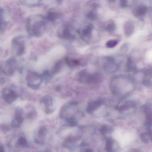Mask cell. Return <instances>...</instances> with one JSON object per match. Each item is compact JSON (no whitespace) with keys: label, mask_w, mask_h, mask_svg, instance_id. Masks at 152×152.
Wrapping results in <instances>:
<instances>
[{"label":"cell","mask_w":152,"mask_h":152,"mask_svg":"<svg viewBox=\"0 0 152 152\" xmlns=\"http://www.w3.org/2000/svg\"><path fill=\"white\" fill-rule=\"evenodd\" d=\"M67 123L71 126H75L77 125V122L74 118H71L66 119Z\"/></svg>","instance_id":"cell-22"},{"label":"cell","mask_w":152,"mask_h":152,"mask_svg":"<svg viewBox=\"0 0 152 152\" xmlns=\"http://www.w3.org/2000/svg\"><path fill=\"white\" fill-rule=\"evenodd\" d=\"M21 4L28 7L39 6L41 5V1H21Z\"/></svg>","instance_id":"cell-14"},{"label":"cell","mask_w":152,"mask_h":152,"mask_svg":"<svg viewBox=\"0 0 152 152\" xmlns=\"http://www.w3.org/2000/svg\"><path fill=\"white\" fill-rule=\"evenodd\" d=\"M18 67L17 61L13 58H9L5 62L3 68H1L3 73L7 75L14 74Z\"/></svg>","instance_id":"cell-6"},{"label":"cell","mask_w":152,"mask_h":152,"mask_svg":"<svg viewBox=\"0 0 152 152\" xmlns=\"http://www.w3.org/2000/svg\"><path fill=\"white\" fill-rule=\"evenodd\" d=\"M2 94L3 99L8 104L13 103L18 97V95L16 92L13 89L8 88L3 89Z\"/></svg>","instance_id":"cell-9"},{"label":"cell","mask_w":152,"mask_h":152,"mask_svg":"<svg viewBox=\"0 0 152 152\" xmlns=\"http://www.w3.org/2000/svg\"><path fill=\"white\" fill-rule=\"evenodd\" d=\"M12 48L14 53L18 56L24 54L26 50L25 40L22 36H17L13 39L12 41Z\"/></svg>","instance_id":"cell-5"},{"label":"cell","mask_w":152,"mask_h":152,"mask_svg":"<svg viewBox=\"0 0 152 152\" xmlns=\"http://www.w3.org/2000/svg\"><path fill=\"white\" fill-rule=\"evenodd\" d=\"M83 152H92V150L91 149H88Z\"/></svg>","instance_id":"cell-25"},{"label":"cell","mask_w":152,"mask_h":152,"mask_svg":"<svg viewBox=\"0 0 152 152\" xmlns=\"http://www.w3.org/2000/svg\"><path fill=\"white\" fill-rule=\"evenodd\" d=\"M87 17L91 20H94L97 19V17L95 13L93 12H90L87 14Z\"/></svg>","instance_id":"cell-23"},{"label":"cell","mask_w":152,"mask_h":152,"mask_svg":"<svg viewBox=\"0 0 152 152\" xmlns=\"http://www.w3.org/2000/svg\"><path fill=\"white\" fill-rule=\"evenodd\" d=\"M78 80L79 82L85 83H97L101 82L102 76L99 73L91 74L87 70L81 71L78 75Z\"/></svg>","instance_id":"cell-2"},{"label":"cell","mask_w":152,"mask_h":152,"mask_svg":"<svg viewBox=\"0 0 152 152\" xmlns=\"http://www.w3.org/2000/svg\"><path fill=\"white\" fill-rule=\"evenodd\" d=\"M17 145L21 147H26L28 145L27 140L25 137L21 136L19 137L18 140Z\"/></svg>","instance_id":"cell-19"},{"label":"cell","mask_w":152,"mask_h":152,"mask_svg":"<svg viewBox=\"0 0 152 152\" xmlns=\"http://www.w3.org/2000/svg\"><path fill=\"white\" fill-rule=\"evenodd\" d=\"M41 103L44 106L45 112L46 113L50 114L53 112L55 107L54 101L52 97L48 96L43 97L41 100Z\"/></svg>","instance_id":"cell-8"},{"label":"cell","mask_w":152,"mask_h":152,"mask_svg":"<svg viewBox=\"0 0 152 152\" xmlns=\"http://www.w3.org/2000/svg\"><path fill=\"white\" fill-rule=\"evenodd\" d=\"M147 12V7L145 6H138L136 10L135 14L136 16H141L145 15L146 14Z\"/></svg>","instance_id":"cell-17"},{"label":"cell","mask_w":152,"mask_h":152,"mask_svg":"<svg viewBox=\"0 0 152 152\" xmlns=\"http://www.w3.org/2000/svg\"><path fill=\"white\" fill-rule=\"evenodd\" d=\"M63 64L62 61H58L54 66V68H53L52 71V73L54 74H56L59 72L63 66Z\"/></svg>","instance_id":"cell-18"},{"label":"cell","mask_w":152,"mask_h":152,"mask_svg":"<svg viewBox=\"0 0 152 152\" xmlns=\"http://www.w3.org/2000/svg\"><path fill=\"white\" fill-rule=\"evenodd\" d=\"M23 121V117L22 110L17 109L15 113V117L13 122L12 126L14 127H18L20 126Z\"/></svg>","instance_id":"cell-11"},{"label":"cell","mask_w":152,"mask_h":152,"mask_svg":"<svg viewBox=\"0 0 152 152\" xmlns=\"http://www.w3.org/2000/svg\"><path fill=\"white\" fill-rule=\"evenodd\" d=\"M100 100H96L90 102L87 107V112L88 113H92L95 109H96L100 105Z\"/></svg>","instance_id":"cell-15"},{"label":"cell","mask_w":152,"mask_h":152,"mask_svg":"<svg viewBox=\"0 0 152 152\" xmlns=\"http://www.w3.org/2000/svg\"><path fill=\"white\" fill-rule=\"evenodd\" d=\"M93 28V25L91 23H88L83 26L80 28L78 31V33L83 40L87 41L91 37Z\"/></svg>","instance_id":"cell-7"},{"label":"cell","mask_w":152,"mask_h":152,"mask_svg":"<svg viewBox=\"0 0 152 152\" xmlns=\"http://www.w3.org/2000/svg\"><path fill=\"white\" fill-rule=\"evenodd\" d=\"M76 33L74 28L69 24L62 25L58 31L59 38L70 41H74L76 39Z\"/></svg>","instance_id":"cell-3"},{"label":"cell","mask_w":152,"mask_h":152,"mask_svg":"<svg viewBox=\"0 0 152 152\" xmlns=\"http://www.w3.org/2000/svg\"><path fill=\"white\" fill-rule=\"evenodd\" d=\"M0 152H5V150H4V148L3 146H1V149H0Z\"/></svg>","instance_id":"cell-24"},{"label":"cell","mask_w":152,"mask_h":152,"mask_svg":"<svg viewBox=\"0 0 152 152\" xmlns=\"http://www.w3.org/2000/svg\"><path fill=\"white\" fill-rule=\"evenodd\" d=\"M65 61L67 65L71 68L76 67L79 64V61L77 59L69 58H66Z\"/></svg>","instance_id":"cell-16"},{"label":"cell","mask_w":152,"mask_h":152,"mask_svg":"<svg viewBox=\"0 0 152 152\" xmlns=\"http://www.w3.org/2000/svg\"><path fill=\"white\" fill-rule=\"evenodd\" d=\"M47 134V130L44 127H41L39 128L35 137V141L37 143H43Z\"/></svg>","instance_id":"cell-10"},{"label":"cell","mask_w":152,"mask_h":152,"mask_svg":"<svg viewBox=\"0 0 152 152\" xmlns=\"http://www.w3.org/2000/svg\"><path fill=\"white\" fill-rule=\"evenodd\" d=\"M118 43V41L117 40H111L106 43V47L109 48H114Z\"/></svg>","instance_id":"cell-20"},{"label":"cell","mask_w":152,"mask_h":152,"mask_svg":"<svg viewBox=\"0 0 152 152\" xmlns=\"http://www.w3.org/2000/svg\"><path fill=\"white\" fill-rule=\"evenodd\" d=\"M60 17V14L54 10H50L48 13L46 17V20L50 22H54L57 21Z\"/></svg>","instance_id":"cell-12"},{"label":"cell","mask_w":152,"mask_h":152,"mask_svg":"<svg viewBox=\"0 0 152 152\" xmlns=\"http://www.w3.org/2000/svg\"><path fill=\"white\" fill-rule=\"evenodd\" d=\"M134 30V26L131 22H128L124 26V32L126 35L130 36L133 34Z\"/></svg>","instance_id":"cell-13"},{"label":"cell","mask_w":152,"mask_h":152,"mask_svg":"<svg viewBox=\"0 0 152 152\" xmlns=\"http://www.w3.org/2000/svg\"><path fill=\"white\" fill-rule=\"evenodd\" d=\"M116 29V25L113 22H111L107 26V30L109 32H113Z\"/></svg>","instance_id":"cell-21"},{"label":"cell","mask_w":152,"mask_h":152,"mask_svg":"<svg viewBox=\"0 0 152 152\" xmlns=\"http://www.w3.org/2000/svg\"><path fill=\"white\" fill-rule=\"evenodd\" d=\"M46 18L39 14L28 17L26 21V30L29 35L40 37L43 35L46 29Z\"/></svg>","instance_id":"cell-1"},{"label":"cell","mask_w":152,"mask_h":152,"mask_svg":"<svg viewBox=\"0 0 152 152\" xmlns=\"http://www.w3.org/2000/svg\"><path fill=\"white\" fill-rule=\"evenodd\" d=\"M26 80L28 86L31 89H39L43 82V78L41 75L34 71H28L26 76Z\"/></svg>","instance_id":"cell-4"}]
</instances>
